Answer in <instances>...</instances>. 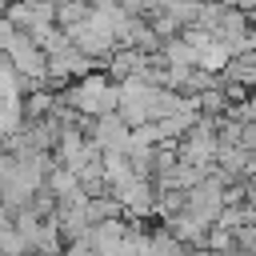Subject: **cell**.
<instances>
[{"label": "cell", "mask_w": 256, "mask_h": 256, "mask_svg": "<svg viewBox=\"0 0 256 256\" xmlns=\"http://www.w3.org/2000/svg\"><path fill=\"white\" fill-rule=\"evenodd\" d=\"M68 104L76 108V112H84V116H108L116 104H120V96L104 84V80H84V84H76L72 88V96H68Z\"/></svg>", "instance_id": "1"}]
</instances>
